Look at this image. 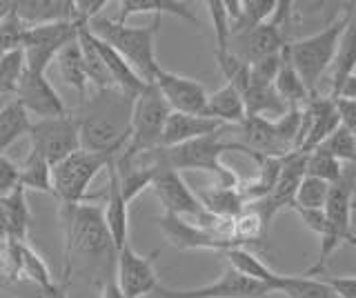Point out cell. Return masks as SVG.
Returning a JSON list of instances; mask_svg holds the SVG:
<instances>
[{
	"label": "cell",
	"instance_id": "obj_42",
	"mask_svg": "<svg viewBox=\"0 0 356 298\" xmlns=\"http://www.w3.org/2000/svg\"><path fill=\"white\" fill-rule=\"evenodd\" d=\"M18 185V165L11 163L5 154H0V198L11 194Z\"/></svg>",
	"mask_w": 356,
	"mask_h": 298
},
{
	"label": "cell",
	"instance_id": "obj_6",
	"mask_svg": "<svg viewBox=\"0 0 356 298\" xmlns=\"http://www.w3.org/2000/svg\"><path fill=\"white\" fill-rule=\"evenodd\" d=\"M234 149V142L222 140V129L216 134H209L203 138L183 142L176 147H161L163 160L170 165L172 169H200L214 176V183L220 185H241L236 172L222 165V151Z\"/></svg>",
	"mask_w": 356,
	"mask_h": 298
},
{
	"label": "cell",
	"instance_id": "obj_17",
	"mask_svg": "<svg viewBox=\"0 0 356 298\" xmlns=\"http://www.w3.org/2000/svg\"><path fill=\"white\" fill-rule=\"evenodd\" d=\"M238 127V140H234V149L250 154L256 158H283L289 154V149L278 138L274 129V120L245 116V120Z\"/></svg>",
	"mask_w": 356,
	"mask_h": 298
},
{
	"label": "cell",
	"instance_id": "obj_16",
	"mask_svg": "<svg viewBox=\"0 0 356 298\" xmlns=\"http://www.w3.org/2000/svg\"><path fill=\"white\" fill-rule=\"evenodd\" d=\"M159 227L165 240L176 249H211V251H225L232 247H243L241 242L220 238L211 231L198 227L194 223H187L181 216L174 214H161L159 216Z\"/></svg>",
	"mask_w": 356,
	"mask_h": 298
},
{
	"label": "cell",
	"instance_id": "obj_30",
	"mask_svg": "<svg viewBox=\"0 0 356 298\" xmlns=\"http://www.w3.org/2000/svg\"><path fill=\"white\" fill-rule=\"evenodd\" d=\"M78 45H81V53H83V65H85V74L87 81L96 85V90H111L114 83H111L107 67L100 53L94 45L92 34L87 31V25L78 29Z\"/></svg>",
	"mask_w": 356,
	"mask_h": 298
},
{
	"label": "cell",
	"instance_id": "obj_5",
	"mask_svg": "<svg viewBox=\"0 0 356 298\" xmlns=\"http://www.w3.org/2000/svg\"><path fill=\"white\" fill-rule=\"evenodd\" d=\"M118 154L109 151H85L78 149L58 165L51 167V194L60 205H81L98 201L100 196H89L87 190L96 176L114 160Z\"/></svg>",
	"mask_w": 356,
	"mask_h": 298
},
{
	"label": "cell",
	"instance_id": "obj_10",
	"mask_svg": "<svg viewBox=\"0 0 356 298\" xmlns=\"http://www.w3.org/2000/svg\"><path fill=\"white\" fill-rule=\"evenodd\" d=\"M27 136L31 140V151H36L38 156H42L51 167L81 149L78 125L72 112L56 116V118L36 120V123L29 125Z\"/></svg>",
	"mask_w": 356,
	"mask_h": 298
},
{
	"label": "cell",
	"instance_id": "obj_48",
	"mask_svg": "<svg viewBox=\"0 0 356 298\" xmlns=\"http://www.w3.org/2000/svg\"><path fill=\"white\" fill-rule=\"evenodd\" d=\"M0 94H7V96H11V92L7 90V87H3V85H0Z\"/></svg>",
	"mask_w": 356,
	"mask_h": 298
},
{
	"label": "cell",
	"instance_id": "obj_28",
	"mask_svg": "<svg viewBox=\"0 0 356 298\" xmlns=\"http://www.w3.org/2000/svg\"><path fill=\"white\" fill-rule=\"evenodd\" d=\"M29 125V114L18 101H9L5 107H0V154H5V149H9L18 138L27 136Z\"/></svg>",
	"mask_w": 356,
	"mask_h": 298
},
{
	"label": "cell",
	"instance_id": "obj_8",
	"mask_svg": "<svg viewBox=\"0 0 356 298\" xmlns=\"http://www.w3.org/2000/svg\"><path fill=\"white\" fill-rule=\"evenodd\" d=\"M172 109L165 103L161 92L154 83H147L143 92L134 98L131 116H129V140L120 154L125 156H138V154H149L161 147L163 129Z\"/></svg>",
	"mask_w": 356,
	"mask_h": 298
},
{
	"label": "cell",
	"instance_id": "obj_40",
	"mask_svg": "<svg viewBox=\"0 0 356 298\" xmlns=\"http://www.w3.org/2000/svg\"><path fill=\"white\" fill-rule=\"evenodd\" d=\"M25 72V58H22V51H9L0 56V85L7 87V90L14 94V85Z\"/></svg>",
	"mask_w": 356,
	"mask_h": 298
},
{
	"label": "cell",
	"instance_id": "obj_27",
	"mask_svg": "<svg viewBox=\"0 0 356 298\" xmlns=\"http://www.w3.org/2000/svg\"><path fill=\"white\" fill-rule=\"evenodd\" d=\"M332 65H334V76H332V90L327 98L334 101V98L339 96L343 83L354 78V69H356V25L354 23H350V27L345 29L337 58H334Z\"/></svg>",
	"mask_w": 356,
	"mask_h": 298
},
{
	"label": "cell",
	"instance_id": "obj_20",
	"mask_svg": "<svg viewBox=\"0 0 356 298\" xmlns=\"http://www.w3.org/2000/svg\"><path fill=\"white\" fill-rule=\"evenodd\" d=\"M198 203L214 218L234 220L245 209V198L241 194V185H220L214 183L205 190L196 192Z\"/></svg>",
	"mask_w": 356,
	"mask_h": 298
},
{
	"label": "cell",
	"instance_id": "obj_21",
	"mask_svg": "<svg viewBox=\"0 0 356 298\" xmlns=\"http://www.w3.org/2000/svg\"><path fill=\"white\" fill-rule=\"evenodd\" d=\"M222 256L227 258L229 267L241 272L243 276H248V279H254V281H259V283H263L267 287H272L274 294L283 292L285 274L274 272L270 265H267L265 260H261L252 249H248V247H232V249L222 251Z\"/></svg>",
	"mask_w": 356,
	"mask_h": 298
},
{
	"label": "cell",
	"instance_id": "obj_29",
	"mask_svg": "<svg viewBox=\"0 0 356 298\" xmlns=\"http://www.w3.org/2000/svg\"><path fill=\"white\" fill-rule=\"evenodd\" d=\"M274 92L278 94V98L287 105V109H300L307 101H309V92L305 90L303 81L298 78V74L294 72V67L289 65L285 51H283V65L278 69L276 78H274Z\"/></svg>",
	"mask_w": 356,
	"mask_h": 298
},
{
	"label": "cell",
	"instance_id": "obj_26",
	"mask_svg": "<svg viewBox=\"0 0 356 298\" xmlns=\"http://www.w3.org/2000/svg\"><path fill=\"white\" fill-rule=\"evenodd\" d=\"M56 65H58L60 78L65 81V85H70L72 90L78 92V101H85L87 98V74H85V65H83V53H81V45H78V36L67 42V45L58 51L56 56Z\"/></svg>",
	"mask_w": 356,
	"mask_h": 298
},
{
	"label": "cell",
	"instance_id": "obj_7",
	"mask_svg": "<svg viewBox=\"0 0 356 298\" xmlns=\"http://www.w3.org/2000/svg\"><path fill=\"white\" fill-rule=\"evenodd\" d=\"M289 27H292V3L281 0L276 3L270 20L229 38V53L243 65L276 56L289 45Z\"/></svg>",
	"mask_w": 356,
	"mask_h": 298
},
{
	"label": "cell",
	"instance_id": "obj_25",
	"mask_svg": "<svg viewBox=\"0 0 356 298\" xmlns=\"http://www.w3.org/2000/svg\"><path fill=\"white\" fill-rule=\"evenodd\" d=\"M0 205H3V214H5V223H7V240L27 242L29 240V225H31L27 192L18 185L11 194L0 198Z\"/></svg>",
	"mask_w": 356,
	"mask_h": 298
},
{
	"label": "cell",
	"instance_id": "obj_41",
	"mask_svg": "<svg viewBox=\"0 0 356 298\" xmlns=\"http://www.w3.org/2000/svg\"><path fill=\"white\" fill-rule=\"evenodd\" d=\"M318 279L325 283L339 298H356V279H354V276H327V274H321Z\"/></svg>",
	"mask_w": 356,
	"mask_h": 298
},
{
	"label": "cell",
	"instance_id": "obj_49",
	"mask_svg": "<svg viewBox=\"0 0 356 298\" xmlns=\"http://www.w3.org/2000/svg\"><path fill=\"white\" fill-rule=\"evenodd\" d=\"M0 298H5V296H0Z\"/></svg>",
	"mask_w": 356,
	"mask_h": 298
},
{
	"label": "cell",
	"instance_id": "obj_32",
	"mask_svg": "<svg viewBox=\"0 0 356 298\" xmlns=\"http://www.w3.org/2000/svg\"><path fill=\"white\" fill-rule=\"evenodd\" d=\"M283 294L287 298H339L318 276L285 274Z\"/></svg>",
	"mask_w": 356,
	"mask_h": 298
},
{
	"label": "cell",
	"instance_id": "obj_4",
	"mask_svg": "<svg viewBox=\"0 0 356 298\" xmlns=\"http://www.w3.org/2000/svg\"><path fill=\"white\" fill-rule=\"evenodd\" d=\"M350 23H354V5H348V9H343L325 29L289 42L285 47V56L298 74V78L303 81L309 96L318 94V83L337 58L341 38Z\"/></svg>",
	"mask_w": 356,
	"mask_h": 298
},
{
	"label": "cell",
	"instance_id": "obj_35",
	"mask_svg": "<svg viewBox=\"0 0 356 298\" xmlns=\"http://www.w3.org/2000/svg\"><path fill=\"white\" fill-rule=\"evenodd\" d=\"M20 281H27L33 285H51L54 276L47 267V263L42 260V256L29 247V242H25L20 249Z\"/></svg>",
	"mask_w": 356,
	"mask_h": 298
},
{
	"label": "cell",
	"instance_id": "obj_3",
	"mask_svg": "<svg viewBox=\"0 0 356 298\" xmlns=\"http://www.w3.org/2000/svg\"><path fill=\"white\" fill-rule=\"evenodd\" d=\"M159 27H161V16H152V23L145 27L118 23L116 18H103V16H96L94 20L87 23L89 34L107 42L114 51H118L145 83H154L156 72L161 69V63L156 58Z\"/></svg>",
	"mask_w": 356,
	"mask_h": 298
},
{
	"label": "cell",
	"instance_id": "obj_2",
	"mask_svg": "<svg viewBox=\"0 0 356 298\" xmlns=\"http://www.w3.org/2000/svg\"><path fill=\"white\" fill-rule=\"evenodd\" d=\"M134 96L111 87L85 98L72 114L78 125V140L85 151L120 154L129 140V116Z\"/></svg>",
	"mask_w": 356,
	"mask_h": 298
},
{
	"label": "cell",
	"instance_id": "obj_23",
	"mask_svg": "<svg viewBox=\"0 0 356 298\" xmlns=\"http://www.w3.org/2000/svg\"><path fill=\"white\" fill-rule=\"evenodd\" d=\"M274 7L276 0H232V3H225L229 16V38L270 20Z\"/></svg>",
	"mask_w": 356,
	"mask_h": 298
},
{
	"label": "cell",
	"instance_id": "obj_14",
	"mask_svg": "<svg viewBox=\"0 0 356 298\" xmlns=\"http://www.w3.org/2000/svg\"><path fill=\"white\" fill-rule=\"evenodd\" d=\"M14 101L25 107L27 114H36L40 118H56L67 114V107L63 103L60 94L54 90V85L47 81L44 74L29 72L25 67L18 83L14 85Z\"/></svg>",
	"mask_w": 356,
	"mask_h": 298
},
{
	"label": "cell",
	"instance_id": "obj_38",
	"mask_svg": "<svg viewBox=\"0 0 356 298\" xmlns=\"http://www.w3.org/2000/svg\"><path fill=\"white\" fill-rule=\"evenodd\" d=\"M209 18H211V27H214V42H216V51L214 53H227L229 51V16L222 0H209L205 3Z\"/></svg>",
	"mask_w": 356,
	"mask_h": 298
},
{
	"label": "cell",
	"instance_id": "obj_45",
	"mask_svg": "<svg viewBox=\"0 0 356 298\" xmlns=\"http://www.w3.org/2000/svg\"><path fill=\"white\" fill-rule=\"evenodd\" d=\"M100 298H125L122 292L118 290V285L114 283V279L107 281L103 287H100Z\"/></svg>",
	"mask_w": 356,
	"mask_h": 298
},
{
	"label": "cell",
	"instance_id": "obj_15",
	"mask_svg": "<svg viewBox=\"0 0 356 298\" xmlns=\"http://www.w3.org/2000/svg\"><path fill=\"white\" fill-rule=\"evenodd\" d=\"M154 85L165 98V103L170 105L172 112L203 116L205 103H207V90L203 87V83L161 67L154 76Z\"/></svg>",
	"mask_w": 356,
	"mask_h": 298
},
{
	"label": "cell",
	"instance_id": "obj_39",
	"mask_svg": "<svg viewBox=\"0 0 356 298\" xmlns=\"http://www.w3.org/2000/svg\"><path fill=\"white\" fill-rule=\"evenodd\" d=\"M283 51L276 53V56H267V58H261V60L248 65V81L252 85H263V87L274 85L276 74L283 65Z\"/></svg>",
	"mask_w": 356,
	"mask_h": 298
},
{
	"label": "cell",
	"instance_id": "obj_47",
	"mask_svg": "<svg viewBox=\"0 0 356 298\" xmlns=\"http://www.w3.org/2000/svg\"><path fill=\"white\" fill-rule=\"evenodd\" d=\"M9 9H11V3H0V18L7 16V14H9Z\"/></svg>",
	"mask_w": 356,
	"mask_h": 298
},
{
	"label": "cell",
	"instance_id": "obj_44",
	"mask_svg": "<svg viewBox=\"0 0 356 298\" xmlns=\"http://www.w3.org/2000/svg\"><path fill=\"white\" fill-rule=\"evenodd\" d=\"M294 212L300 216V220L314 231V234H323L325 231V225H327V220H325V212L323 209H300V207H294Z\"/></svg>",
	"mask_w": 356,
	"mask_h": 298
},
{
	"label": "cell",
	"instance_id": "obj_13",
	"mask_svg": "<svg viewBox=\"0 0 356 298\" xmlns=\"http://www.w3.org/2000/svg\"><path fill=\"white\" fill-rule=\"evenodd\" d=\"M159 249L143 256L136 249H134L129 242L122 245L116 251V279L114 283L118 285V290L122 292L125 298H143L152 294L156 287H159V276H156L154 263L159 256Z\"/></svg>",
	"mask_w": 356,
	"mask_h": 298
},
{
	"label": "cell",
	"instance_id": "obj_12",
	"mask_svg": "<svg viewBox=\"0 0 356 298\" xmlns=\"http://www.w3.org/2000/svg\"><path fill=\"white\" fill-rule=\"evenodd\" d=\"M154 292L161 298H265L274 294L272 287L248 279V276H243L241 272L229 267V265L209 285L194 287V290H172V287L159 285Z\"/></svg>",
	"mask_w": 356,
	"mask_h": 298
},
{
	"label": "cell",
	"instance_id": "obj_19",
	"mask_svg": "<svg viewBox=\"0 0 356 298\" xmlns=\"http://www.w3.org/2000/svg\"><path fill=\"white\" fill-rule=\"evenodd\" d=\"M220 129H225V125H220L218 120H211L207 116H189V114L172 112L165 123V129H163L161 147L183 145V142L216 134Z\"/></svg>",
	"mask_w": 356,
	"mask_h": 298
},
{
	"label": "cell",
	"instance_id": "obj_1",
	"mask_svg": "<svg viewBox=\"0 0 356 298\" xmlns=\"http://www.w3.org/2000/svg\"><path fill=\"white\" fill-rule=\"evenodd\" d=\"M65 256L63 283L72 285V276H92L103 287L116 263V247L105 225L103 205L96 201L81 205H60Z\"/></svg>",
	"mask_w": 356,
	"mask_h": 298
},
{
	"label": "cell",
	"instance_id": "obj_43",
	"mask_svg": "<svg viewBox=\"0 0 356 298\" xmlns=\"http://www.w3.org/2000/svg\"><path fill=\"white\" fill-rule=\"evenodd\" d=\"M334 107H337V114H339V125L354 131L356 129V101H352V98H337Z\"/></svg>",
	"mask_w": 356,
	"mask_h": 298
},
{
	"label": "cell",
	"instance_id": "obj_11",
	"mask_svg": "<svg viewBox=\"0 0 356 298\" xmlns=\"http://www.w3.org/2000/svg\"><path fill=\"white\" fill-rule=\"evenodd\" d=\"M154 179L149 190L156 194V198L163 205L165 214H174V216H192L196 218V223H200L207 212L203 209V205L198 203L196 194L189 190L187 183L181 179V174L176 169H172L161 156V147L154 149Z\"/></svg>",
	"mask_w": 356,
	"mask_h": 298
},
{
	"label": "cell",
	"instance_id": "obj_22",
	"mask_svg": "<svg viewBox=\"0 0 356 298\" xmlns=\"http://www.w3.org/2000/svg\"><path fill=\"white\" fill-rule=\"evenodd\" d=\"M118 23H125L127 18L136 16V14H152V16H176L185 20V23L200 27V20L194 14V9H189L187 3H178V0H122L118 3Z\"/></svg>",
	"mask_w": 356,
	"mask_h": 298
},
{
	"label": "cell",
	"instance_id": "obj_34",
	"mask_svg": "<svg viewBox=\"0 0 356 298\" xmlns=\"http://www.w3.org/2000/svg\"><path fill=\"white\" fill-rule=\"evenodd\" d=\"M316 149L330 154L332 158H337L343 165L354 163V158H356V138H354V131H350V129H345V127L339 125L325 140L321 142Z\"/></svg>",
	"mask_w": 356,
	"mask_h": 298
},
{
	"label": "cell",
	"instance_id": "obj_37",
	"mask_svg": "<svg viewBox=\"0 0 356 298\" xmlns=\"http://www.w3.org/2000/svg\"><path fill=\"white\" fill-rule=\"evenodd\" d=\"M327 192H330L327 183H323L318 179H312V176H303V181H300L298 190L294 194L292 209L294 207H300V209H323V207H325V201H327Z\"/></svg>",
	"mask_w": 356,
	"mask_h": 298
},
{
	"label": "cell",
	"instance_id": "obj_18",
	"mask_svg": "<svg viewBox=\"0 0 356 298\" xmlns=\"http://www.w3.org/2000/svg\"><path fill=\"white\" fill-rule=\"evenodd\" d=\"M107 194H105V205H103V216L105 225L114 242L116 251L129 242V205L120 194L118 176L114 169V160L107 165Z\"/></svg>",
	"mask_w": 356,
	"mask_h": 298
},
{
	"label": "cell",
	"instance_id": "obj_9",
	"mask_svg": "<svg viewBox=\"0 0 356 298\" xmlns=\"http://www.w3.org/2000/svg\"><path fill=\"white\" fill-rule=\"evenodd\" d=\"M85 27L76 20H60V23H44L25 27L20 51L25 58V67L29 72L44 74L49 65L56 60L58 51L78 36V29Z\"/></svg>",
	"mask_w": 356,
	"mask_h": 298
},
{
	"label": "cell",
	"instance_id": "obj_31",
	"mask_svg": "<svg viewBox=\"0 0 356 298\" xmlns=\"http://www.w3.org/2000/svg\"><path fill=\"white\" fill-rule=\"evenodd\" d=\"M18 183L22 190H33L42 194H51V165L38 156L36 151L27 154V158L22 160L18 167Z\"/></svg>",
	"mask_w": 356,
	"mask_h": 298
},
{
	"label": "cell",
	"instance_id": "obj_36",
	"mask_svg": "<svg viewBox=\"0 0 356 298\" xmlns=\"http://www.w3.org/2000/svg\"><path fill=\"white\" fill-rule=\"evenodd\" d=\"M343 174V163H339L337 158H332L330 154L314 149L307 154L305 158V176H312V179H318L327 185H334Z\"/></svg>",
	"mask_w": 356,
	"mask_h": 298
},
{
	"label": "cell",
	"instance_id": "obj_24",
	"mask_svg": "<svg viewBox=\"0 0 356 298\" xmlns=\"http://www.w3.org/2000/svg\"><path fill=\"white\" fill-rule=\"evenodd\" d=\"M203 116L218 120L220 125H241L245 120V105L241 94L234 90L229 83H225L216 90L214 94H207V103H205V112Z\"/></svg>",
	"mask_w": 356,
	"mask_h": 298
},
{
	"label": "cell",
	"instance_id": "obj_46",
	"mask_svg": "<svg viewBox=\"0 0 356 298\" xmlns=\"http://www.w3.org/2000/svg\"><path fill=\"white\" fill-rule=\"evenodd\" d=\"M7 242V223H5V214H3V205H0V247Z\"/></svg>",
	"mask_w": 356,
	"mask_h": 298
},
{
	"label": "cell",
	"instance_id": "obj_33",
	"mask_svg": "<svg viewBox=\"0 0 356 298\" xmlns=\"http://www.w3.org/2000/svg\"><path fill=\"white\" fill-rule=\"evenodd\" d=\"M5 287V298H70V285L67 283H51V285H33L27 281H16L7 283Z\"/></svg>",
	"mask_w": 356,
	"mask_h": 298
}]
</instances>
